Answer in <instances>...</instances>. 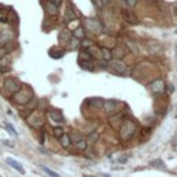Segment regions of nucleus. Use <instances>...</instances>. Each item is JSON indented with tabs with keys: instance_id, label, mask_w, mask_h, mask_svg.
<instances>
[{
	"instance_id": "f257e3e1",
	"label": "nucleus",
	"mask_w": 177,
	"mask_h": 177,
	"mask_svg": "<svg viewBox=\"0 0 177 177\" xmlns=\"http://www.w3.org/2000/svg\"><path fill=\"white\" fill-rule=\"evenodd\" d=\"M136 133V125L133 123L131 120H126L120 127V138L123 141H127L130 140L131 137L134 136Z\"/></svg>"
},
{
	"instance_id": "f03ea898",
	"label": "nucleus",
	"mask_w": 177,
	"mask_h": 177,
	"mask_svg": "<svg viewBox=\"0 0 177 177\" xmlns=\"http://www.w3.org/2000/svg\"><path fill=\"white\" fill-rule=\"evenodd\" d=\"M108 68L112 73H115V75H125L127 66H126V64H123L120 60H111L108 64Z\"/></svg>"
},
{
	"instance_id": "7ed1b4c3",
	"label": "nucleus",
	"mask_w": 177,
	"mask_h": 177,
	"mask_svg": "<svg viewBox=\"0 0 177 177\" xmlns=\"http://www.w3.org/2000/svg\"><path fill=\"white\" fill-rule=\"evenodd\" d=\"M4 89H7L8 93L15 94V93H18L21 90V86H20V83H18L14 78H7L4 80Z\"/></svg>"
},
{
	"instance_id": "20e7f679",
	"label": "nucleus",
	"mask_w": 177,
	"mask_h": 177,
	"mask_svg": "<svg viewBox=\"0 0 177 177\" xmlns=\"http://www.w3.org/2000/svg\"><path fill=\"white\" fill-rule=\"evenodd\" d=\"M150 89L154 94H162V93H165V82H163L162 79L154 80V82L151 83Z\"/></svg>"
},
{
	"instance_id": "39448f33",
	"label": "nucleus",
	"mask_w": 177,
	"mask_h": 177,
	"mask_svg": "<svg viewBox=\"0 0 177 177\" xmlns=\"http://www.w3.org/2000/svg\"><path fill=\"white\" fill-rule=\"evenodd\" d=\"M116 107H118V101H115V100H107V101H104V105H102L104 111L108 112V114L116 111Z\"/></svg>"
},
{
	"instance_id": "423d86ee",
	"label": "nucleus",
	"mask_w": 177,
	"mask_h": 177,
	"mask_svg": "<svg viewBox=\"0 0 177 177\" xmlns=\"http://www.w3.org/2000/svg\"><path fill=\"white\" fill-rule=\"evenodd\" d=\"M6 162H7V165H10L14 170H17L18 173H21V175H25V169L21 166L20 162H17V160L12 159V158H7V159H6Z\"/></svg>"
},
{
	"instance_id": "0eeeda50",
	"label": "nucleus",
	"mask_w": 177,
	"mask_h": 177,
	"mask_svg": "<svg viewBox=\"0 0 177 177\" xmlns=\"http://www.w3.org/2000/svg\"><path fill=\"white\" fill-rule=\"evenodd\" d=\"M60 143H61V145H62L64 148H69L71 145H72V140H71V136H69V134H66V133H64L62 136L60 137Z\"/></svg>"
},
{
	"instance_id": "6e6552de",
	"label": "nucleus",
	"mask_w": 177,
	"mask_h": 177,
	"mask_svg": "<svg viewBox=\"0 0 177 177\" xmlns=\"http://www.w3.org/2000/svg\"><path fill=\"white\" fill-rule=\"evenodd\" d=\"M50 118L57 123H64V116L60 111H50Z\"/></svg>"
},
{
	"instance_id": "1a4fd4ad",
	"label": "nucleus",
	"mask_w": 177,
	"mask_h": 177,
	"mask_svg": "<svg viewBox=\"0 0 177 177\" xmlns=\"http://www.w3.org/2000/svg\"><path fill=\"white\" fill-rule=\"evenodd\" d=\"M46 11L49 15H57V12H58V7H57L56 4H53V3L47 2L46 3Z\"/></svg>"
},
{
	"instance_id": "9d476101",
	"label": "nucleus",
	"mask_w": 177,
	"mask_h": 177,
	"mask_svg": "<svg viewBox=\"0 0 177 177\" xmlns=\"http://www.w3.org/2000/svg\"><path fill=\"white\" fill-rule=\"evenodd\" d=\"M79 65L82 66L83 69H86V71H93V69H94L93 62H91V61H89V60H79Z\"/></svg>"
},
{
	"instance_id": "9b49d317",
	"label": "nucleus",
	"mask_w": 177,
	"mask_h": 177,
	"mask_svg": "<svg viewBox=\"0 0 177 177\" xmlns=\"http://www.w3.org/2000/svg\"><path fill=\"white\" fill-rule=\"evenodd\" d=\"M85 28L83 27H76V29L73 31V37H76V39L78 40H80V39H83V37H85Z\"/></svg>"
},
{
	"instance_id": "f8f14e48",
	"label": "nucleus",
	"mask_w": 177,
	"mask_h": 177,
	"mask_svg": "<svg viewBox=\"0 0 177 177\" xmlns=\"http://www.w3.org/2000/svg\"><path fill=\"white\" fill-rule=\"evenodd\" d=\"M122 114H118V115H115V116H111L109 118V123L112 125V126H118L119 123L122 122Z\"/></svg>"
},
{
	"instance_id": "ddd939ff",
	"label": "nucleus",
	"mask_w": 177,
	"mask_h": 177,
	"mask_svg": "<svg viewBox=\"0 0 177 177\" xmlns=\"http://www.w3.org/2000/svg\"><path fill=\"white\" fill-rule=\"evenodd\" d=\"M75 147L78 148L79 151H85L86 148H87V141H86L85 138L82 137V138H80V140L78 141V143H75Z\"/></svg>"
},
{
	"instance_id": "4468645a",
	"label": "nucleus",
	"mask_w": 177,
	"mask_h": 177,
	"mask_svg": "<svg viewBox=\"0 0 177 177\" xmlns=\"http://www.w3.org/2000/svg\"><path fill=\"white\" fill-rule=\"evenodd\" d=\"M123 15H125V18H126L127 22H130V24H137V18L134 17L130 11H123Z\"/></svg>"
},
{
	"instance_id": "2eb2a0df",
	"label": "nucleus",
	"mask_w": 177,
	"mask_h": 177,
	"mask_svg": "<svg viewBox=\"0 0 177 177\" xmlns=\"http://www.w3.org/2000/svg\"><path fill=\"white\" fill-rule=\"evenodd\" d=\"M101 54H102V58L105 61H111L112 58V51L109 49H105V47H102L101 49Z\"/></svg>"
},
{
	"instance_id": "dca6fc26",
	"label": "nucleus",
	"mask_w": 177,
	"mask_h": 177,
	"mask_svg": "<svg viewBox=\"0 0 177 177\" xmlns=\"http://www.w3.org/2000/svg\"><path fill=\"white\" fill-rule=\"evenodd\" d=\"M125 56V49L123 47H116L114 51H112V57H116V58H120V57Z\"/></svg>"
},
{
	"instance_id": "f3484780",
	"label": "nucleus",
	"mask_w": 177,
	"mask_h": 177,
	"mask_svg": "<svg viewBox=\"0 0 177 177\" xmlns=\"http://www.w3.org/2000/svg\"><path fill=\"white\" fill-rule=\"evenodd\" d=\"M40 169L43 170L44 173H47V175H49L50 177H60V175H58V173H56V172H54V170L49 169V167H47V166H40Z\"/></svg>"
},
{
	"instance_id": "a211bd4d",
	"label": "nucleus",
	"mask_w": 177,
	"mask_h": 177,
	"mask_svg": "<svg viewBox=\"0 0 177 177\" xmlns=\"http://www.w3.org/2000/svg\"><path fill=\"white\" fill-rule=\"evenodd\" d=\"M89 102L91 105H94V107H97V108H102V105H104V101H102L101 98H91Z\"/></svg>"
},
{
	"instance_id": "6ab92c4d",
	"label": "nucleus",
	"mask_w": 177,
	"mask_h": 177,
	"mask_svg": "<svg viewBox=\"0 0 177 177\" xmlns=\"http://www.w3.org/2000/svg\"><path fill=\"white\" fill-rule=\"evenodd\" d=\"M4 126H6V129H7L8 131H10V134H12V136H15V137H18L17 130H15V127L12 126V125H10L8 122H4Z\"/></svg>"
},
{
	"instance_id": "aec40b11",
	"label": "nucleus",
	"mask_w": 177,
	"mask_h": 177,
	"mask_svg": "<svg viewBox=\"0 0 177 177\" xmlns=\"http://www.w3.org/2000/svg\"><path fill=\"white\" fill-rule=\"evenodd\" d=\"M80 60H89V61H91L93 60V56L89 53L87 50H83L82 53H80Z\"/></svg>"
},
{
	"instance_id": "412c9836",
	"label": "nucleus",
	"mask_w": 177,
	"mask_h": 177,
	"mask_svg": "<svg viewBox=\"0 0 177 177\" xmlns=\"http://www.w3.org/2000/svg\"><path fill=\"white\" fill-rule=\"evenodd\" d=\"M64 133H65V131H64V129H61V127H56V129L53 130V136L57 137V138H60Z\"/></svg>"
},
{
	"instance_id": "4be33fe9",
	"label": "nucleus",
	"mask_w": 177,
	"mask_h": 177,
	"mask_svg": "<svg viewBox=\"0 0 177 177\" xmlns=\"http://www.w3.org/2000/svg\"><path fill=\"white\" fill-rule=\"evenodd\" d=\"M98 137H100V133H97V131H94V133L90 136L89 138V141H87V144H91V143H94V141H97L98 140Z\"/></svg>"
},
{
	"instance_id": "5701e85b",
	"label": "nucleus",
	"mask_w": 177,
	"mask_h": 177,
	"mask_svg": "<svg viewBox=\"0 0 177 177\" xmlns=\"http://www.w3.org/2000/svg\"><path fill=\"white\" fill-rule=\"evenodd\" d=\"M148 50H150L152 54H156L158 51H160V46H154V44H150V46H148Z\"/></svg>"
},
{
	"instance_id": "b1692460",
	"label": "nucleus",
	"mask_w": 177,
	"mask_h": 177,
	"mask_svg": "<svg viewBox=\"0 0 177 177\" xmlns=\"http://www.w3.org/2000/svg\"><path fill=\"white\" fill-rule=\"evenodd\" d=\"M125 2H126L127 7H134V6L138 3V0H125Z\"/></svg>"
},
{
	"instance_id": "393cba45",
	"label": "nucleus",
	"mask_w": 177,
	"mask_h": 177,
	"mask_svg": "<svg viewBox=\"0 0 177 177\" xmlns=\"http://www.w3.org/2000/svg\"><path fill=\"white\" fill-rule=\"evenodd\" d=\"M93 3H94V6H96V7H101V6H102L101 0H93Z\"/></svg>"
},
{
	"instance_id": "a878e982",
	"label": "nucleus",
	"mask_w": 177,
	"mask_h": 177,
	"mask_svg": "<svg viewBox=\"0 0 177 177\" xmlns=\"http://www.w3.org/2000/svg\"><path fill=\"white\" fill-rule=\"evenodd\" d=\"M50 3H53V4H56L57 7H58V6L61 4V2H62V0H49Z\"/></svg>"
},
{
	"instance_id": "bb28decb",
	"label": "nucleus",
	"mask_w": 177,
	"mask_h": 177,
	"mask_svg": "<svg viewBox=\"0 0 177 177\" xmlns=\"http://www.w3.org/2000/svg\"><path fill=\"white\" fill-rule=\"evenodd\" d=\"M3 143H4L7 147H11V148L14 147V143H10V141H3Z\"/></svg>"
},
{
	"instance_id": "cd10ccee",
	"label": "nucleus",
	"mask_w": 177,
	"mask_h": 177,
	"mask_svg": "<svg viewBox=\"0 0 177 177\" xmlns=\"http://www.w3.org/2000/svg\"><path fill=\"white\" fill-rule=\"evenodd\" d=\"M173 90H175V86L170 85V86H169V91H172V93H173Z\"/></svg>"
},
{
	"instance_id": "c85d7f7f",
	"label": "nucleus",
	"mask_w": 177,
	"mask_h": 177,
	"mask_svg": "<svg viewBox=\"0 0 177 177\" xmlns=\"http://www.w3.org/2000/svg\"><path fill=\"white\" fill-rule=\"evenodd\" d=\"M173 11H175V14L177 15V4H175V7H173Z\"/></svg>"
},
{
	"instance_id": "c756f323",
	"label": "nucleus",
	"mask_w": 177,
	"mask_h": 177,
	"mask_svg": "<svg viewBox=\"0 0 177 177\" xmlns=\"http://www.w3.org/2000/svg\"><path fill=\"white\" fill-rule=\"evenodd\" d=\"M85 177H96V176H90V175H86Z\"/></svg>"
},
{
	"instance_id": "7c9ffc66",
	"label": "nucleus",
	"mask_w": 177,
	"mask_h": 177,
	"mask_svg": "<svg viewBox=\"0 0 177 177\" xmlns=\"http://www.w3.org/2000/svg\"><path fill=\"white\" fill-rule=\"evenodd\" d=\"M176 58H177V46H176Z\"/></svg>"
},
{
	"instance_id": "2f4dec72",
	"label": "nucleus",
	"mask_w": 177,
	"mask_h": 177,
	"mask_svg": "<svg viewBox=\"0 0 177 177\" xmlns=\"http://www.w3.org/2000/svg\"><path fill=\"white\" fill-rule=\"evenodd\" d=\"M176 33H177V31H176Z\"/></svg>"
}]
</instances>
